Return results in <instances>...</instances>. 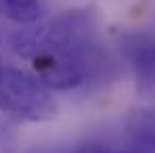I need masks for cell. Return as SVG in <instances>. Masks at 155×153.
Here are the masks:
<instances>
[{"label": "cell", "mask_w": 155, "mask_h": 153, "mask_svg": "<svg viewBox=\"0 0 155 153\" xmlns=\"http://www.w3.org/2000/svg\"><path fill=\"white\" fill-rule=\"evenodd\" d=\"M124 51L140 88L155 84V34L132 32L124 38Z\"/></svg>", "instance_id": "4"}, {"label": "cell", "mask_w": 155, "mask_h": 153, "mask_svg": "<svg viewBox=\"0 0 155 153\" xmlns=\"http://www.w3.org/2000/svg\"><path fill=\"white\" fill-rule=\"evenodd\" d=\"M2 69H4V65H2V59H0V74H2Z\"/></svg>", "instance_id": "8"}, {"label": "cell", "mask_w": 155, "mask_h": 153, "mask_svg": "<svg viewBox=\"0 0 155 153\" xmlns=\"http://www.w3.org/2000/svg\"><path fill=\"white\" fill-rule=\"evenodd\" d=\"M0 17L17 25H34L42 17V2L40 0H0Z\"/></svg>", "instance_id": "6"}, {"label": "cell", "mask_w": 155, "mask_h": 153, "mask_svg": "<svg viewBox=\"0 0 155 153\" xmlns=\"http://www.w3.org/2000/svg\"><path fill=\"white\" fill-rule=\"evenodd\" d=\"M84 52H63L34 59L31 63L38 82L51 90H71L80 86L86 78Z\"/></svg>", "instance_id": "3"}, {"label": "cell", "mask_w": 155, "mask_h": 153, "mask_svg": "<svg viewBox=\"0 0 155 153\" xmlns=\"http://www.w3.org/2000/svg\"><path fill=\"white\" fill-rule=\"evenodd\" d=\"M130 143L140 153H155V109L143 107L130 113Z\"/></svg>", "instance_id": "5"}, {"label": "cell", "mask_w": 155, "mask_h": 153, "mask_svg": "<svg viewBox=\"0 0 155 153\" xmlns=\"http://www.w3.org/2000/svg\"><path fill=\"white\" fill-rule=\"evenodd\" d=\"M0 111L23 122L44 124L59 113L51 90L38 78L17 67H4L0 74Z\"/></svg>", "instance_id": "2"}, {"label": "cell", "mask_w": 155, "mask_h": 153, "mask_svg": "<svg viewBox=\"0 0 155 153\" xmlns=\"http://www.w3.org/2000/svg\"><path fill=\"white\" fill-rule=\"evenodd\" d=\"M74 153H140L138 149H134L132 145L126 149H113V147H107V145H99V143H86L82 147H78Z\"/></svg>", "instance_id": "7"}, {"label": "cell", "mask_w": 155, "mask_h": 153, "mask_svg": "<svg viewBox=\"0 0 155 153\" xmlns=\"http://www.w3.org/2000/svg\"><path fill=\"white\" fill-rule=\"evenodd\" d=\"M97 27V17L90 8H74L52 17L44 23L19 29L11 38V48L21 59H40L63 52H84Z\"/></svg>", "instance_id": "1"}]
</instances>
